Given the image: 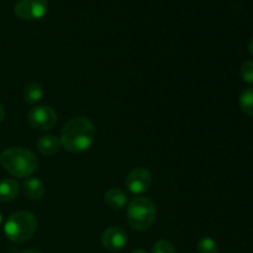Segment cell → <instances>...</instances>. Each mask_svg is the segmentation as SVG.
<instances>
[{"instance_id":"cell-1","label":"cell","mask_w":253,"mask_h":253,"mask_svg":"<svg viewBox=\"0 0 253 253\" xmlns=\"http://www.w3.org/2000/svg\"><path fill=\"white\" fill-rule=\"evenodd\" d=\"M96 137L94 124L84 116H76L63 126L61 132V146L72 153H81L93 146Z\"/></svg>"},{"instance_id":"cell-2","label":"cell","mask_w":253,"mask_h":253,"mask_svg":"<svg viewBox=\"0 0 253 253\" xmlns=\"http://www.w3.org/2000/svg\"><path fill=\"white\" fill-rule=\"evenodd\" d=\"M0 165L14 177L29 178L36 172L40 162L32 151L22 147H11L1 152Z\"/></svg>"},{"instance_id":"cell-3","label":"cell","mask_w":253,"mask_h":253,"mask_svg":"<svg viewBox=\"0 0 253 253\" xmlns=\"http://www.w3.org/2000/svg\"><path fill=\"white\" fill-rule=\"evenodd\" d=\"M37 230V219L30 211H16L10 215L4 224L5 236L12 242L21 244L35 235Z\"/></svg>"},{"instance_id":"cell-4","label":"cell","mask_w":253,"mask_h":253,"mask_svg":"<svg viewBox=\"0 0 253 253\" xmlns=\"http://www.w3.org/2000/svg\"><path fill=\"white\" fill-rule=\"evenodd\" d=\"M156 214L157 210L155 204L146 197H135L128 203L126 209V219L128 225L137 231L150 229L155 222Z\"/></svg>"},{"instance_id":"cell-5","label":"cell","mask_w":253,"mask_h":253,"mask_svg":"<svg viewBox=\"0 0 253 253\" xmlns=\"http://www.w3.org/2000/svg\"><path fill=\"white\" fill-rule=\"evenodd\" d=\"M30 126L37 131L51 130L57 124V114L51 106L39 105L31 108L27 115Z\"/></svg>"},{"instance_id":"cell-6","label":"cell","mask_w":253,"mask_h":253,"mask_svg":"<svg viewBox=\"0 0 253 253\" xmlns=\"http://www.w3.org/2000/svg\"><path fill=\"white\" fill-rule=\"evenodd\" d=\"M14 12L21 20H39L48 12V0H19Z\"/></svg>"},{"instance_id":"cell-7","label":"cell","mask_w":253,"mask_h":253,"mask_svg":"<svg viewBox=\"0 0 253 253\" xmlns=\"http://www.w3.org/2000/svg\"><path fill=\"white\" fill-rule=\"evenodd\" d=\"M152 183V175L147 168L136 167L128 173L125 184L130 193L135 195H142L150 189Z\"/></svg>"},{"instance_id":"cell-8","label":"cell","mask_w":253,"mask_h":253,"mask_svg":"<svg viewBox=\"0 0 253 253\" xmlns=\"http://www.w3.org/2000/svg\"><path fill=\"white\" fill-rule=\"evenodd\" d=\"M128 237L124 229L113 226L106 229L101 235V244L109 251H119L127 245Z\"/></svg>"},{"instance_id":"cell-9","label":"cell","mask_w":253,"mask_h":253,"mask_svg":"<svg viewBox=\"0 0 253 253\" xmlns=\"http://www.w3.org/2000/svg\"><path fill=\"white\" fill-rule=\"evenodd\" d=\"M36 147L41 155L52 156L62 147L61 140L54 135H43L36 141Z\"/></svg>"},{"instance_id":"cell-10","label":"cell","mask_w":253,"mask_h":253,"mask_svg":"<svg viewBox=\"0 0 253 253\" xmlns=\"http://www.w3.org/2000/svg\"><path fill=\"white\" fill-rule=\"evenodd\" d=\"M22 190L30 200H41L44 195V185L39 178L29 177L22 184Z\"/></svg>"},{"instance_id":"cell-11","label":"cell","mask_w":253,"mask_h":253,"mask_svg":"<svg viewBox=\"0 0 253 253\" xmlns=\"http://www.w3.org/2000/svg\"><path fill=\"white\" fill-rule=\"evenodd\" d=\"M104 202L113 210H121L127 204V197L124 190L119 188H110L104 195Z\"/></svg>"},{"instance_id":"cell-12","label":"cell","mask_w":253,"mask_h":253,"mask_svg":"<svg viewBox=\"0 0 253 253\" xmlns=\"http://www.w3.org/2000/svg\"><path fill=\"white\" fill-rule=\"evenodd\" d=\"M43 86L41 83L37 82H30L25 85L24 91H22V96H24L25 103L29 105H34V104L39 103L42 98H43Z\"/></svg>"},{"instance_id":"cell-13","label":"cell","mask_w":253,"mask_h":253,"mask_svg":"<svg viewBox=\"0 0 253 253\" xmlns=\"http://www.w3.org/2000/svg\"><path fill=\"white\" fill-rule=\"evenodd\" d=\"M20 185L15 179H4L0 182V203H10L17 197Z\"/></svg>"},{"instance_id":"cell-14","label":"cell","mask_w":253,"mask_h":253,"mask_svg":"<svg viewBox=\"0 0 253 253\" xmlns=\"http://www.w3.org/2000/svg\"><path fill=\"white\" fill-rule=\"evenodd\" d=\"M239 104L246 115L253 116V88H247L240 94Z\"/></svg>"},{"instance_id":"cell-15","label":"cell","mask_w":253,"mask_h":253,"mask_svg":"<svg viewBox=\"0 0 253 253\" xmlns=\"http://www.w3.org/2000/svg\"><path fill=\"white\" fill-rule=\"evenodd\" d=\"M197 250L199 253H219V246L210 237H203L202 240H199Z\"/></svg>"},{"instance_id":"cell-16","label":"cell","mask_w":253,"mask_h":253,"mask_svg":"<svg viewBox=\"0 0 253 253\" xmlns=\"http://www.w3.org/2000/svg\"><path fill=\"white\" fill-rule=\"evenodd\" d=\"M240 76L245 83H253V61H246L242 64L240 69Z\"/></svg>"},{"instance_id":"cell-17","label":"cell","mask_w":253,"mask_h":253,"mask_svg":"<svg viewBox=\"0 0 253 253\" xmlns=\"http://www.w3.org/2000/svg\"><path fill=\"white\" fill-rule=\"evenodd\" d=\"M152 253H177L175 247L169 241L161 240L157 241L152 247Z\"/></svg>"},{"instance_id":"cell-18","label":"cell","mask_w":253,"mask_h":253,"mask_svg":"<svg viewBox=\"0 0 253 253\" xmlns=\"http://www.w3.org/2000/svg\"><path fill=\"white\" fill-rule=\"evenodd\" d=\"M4 116H5V110H4V106L0 104V123L4 120Z\"/></svg>"},{"instance_id":"cell-19","label":"cell","mask_w":253,"mask_h":253,"mask_svg":"<svg viewBox=\"0 0 253 253\" xmlns=\"http://www.w3.org/2000/svg\"><path fill=\"white\" fill-rule=\"evenodd\" d=\"M249 51H250V53L253 56V39L250 41V43H249Z\"/></svg>"},{"instance_id":"cell-20","label":"cell","mask_w":253,"mask_h":253,"mask_svg":"<svg viewBox=\"0 0 253 253\" xmlns=\"http://www.w3.org/2000/svg\"><path fill=\"white\" fill-rule=\"evenodd\" d=\"M21 253H42V252L37 251V250H26V251H22Z\"/></svg>"},{"instance_id":"cell-21","label":"cell","mask_w":253,"mask_h":253,"mask_svg":"<svg viewBox=\"0 0 253 253\" xmlns=\"http://www.w3.org/2000/svg\"><path fill=\"white\" fill-rule=\"evenodd\" d=\"M131 253H147V252H146L145 250H142V249H136V250H133V251Z\"/></svg>"},{"instance_id":"cell-22","label":"cell","mask_w":253,"mask_h":253,"mask_svg":"<svg viewBox=\"0 0 253 253\" xmlns=\"http://www.w3.org/2000/svg\"><path fill=\"white\" fill-rule=\"evenodd\" d=\"M1 224H2V215L0 214V226H1Z\"/></svg>"}]
</instances>
